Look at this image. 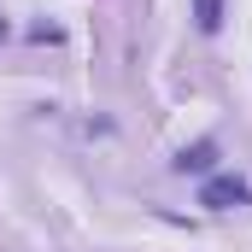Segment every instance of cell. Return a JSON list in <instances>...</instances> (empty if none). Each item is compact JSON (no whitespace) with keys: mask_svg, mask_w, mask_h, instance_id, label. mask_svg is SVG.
<instances>
[{"mask_svg":"<svg viewBox=\"0 0 252 252\" xmlns=\"http://www.w3.org/2000/svg\"><path fill=\"white\" fill-rule=\"evenodd\" d=\"M170 170H176V176H211V170H217V141H193V147H182V153L170 158Z\"/></svg>","mask_w":252,"mask_h":252,"instance_id":"cell-2","label":"cell"},{"mask_svg":"<svg viewBox=\"0 0 252 252\" xmlns=\"http://www.w3.org/2000/svg\"><path fill=\"white\" fill-rule=\"evenodd\" d=\"M193 24H199V30L211 35V30L223 24V0H193Z\"/></svg>","mask_w":252,"mask_h":252,"instance_id":"cell-3","label":"cell"},{"mask_svg":"<svg viewBox=\"0 0 252 252\" xmlns=\"http://www.w3.org/2000/svg\"><path fill=\"white\" fill-rule=\"evenodd\" d=\"M247 199H252L247 176H211L199 188V205H211V211H229V205H247Z\"/></svg>","mask_w":252,"mask_h":252,"instance_id":"cell-1","label":"cell"}]
</instances>
